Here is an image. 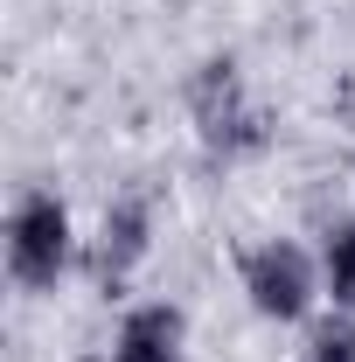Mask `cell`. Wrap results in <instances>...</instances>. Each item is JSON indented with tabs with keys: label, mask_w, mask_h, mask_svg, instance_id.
<instances>
[{
	"label": "cell",
	"mask_w": 355,
	"mask_h": 362,
	"mask_svg": "<svg viewBox=\"0 0 355 362\" xmlns=\"http://www.w3.org/2000/svg\"><path fill=\"white\" fill-rule=\"evenodd\" d=\"M188 126H195V139H202V153L223 160V168L258 160V153L272 146V119H265V105L251 98L237 56H209V63L188 77Z\"/></svg>",
	"instance_id": "1"
},
{
	"label": "cell",
	"mask_w": 355,
	"mask_h": 362,
	"mask_svg": "<svg viewBox=\"0 0 355 362\" xmlns=\"http://www.w3.org/2000/svg\"><path fill=\"white\" fill-rule=\"evenodd\" d=\"M77 265V223L56 188H21L7 209V279L21 293H56V279Z\"/></svg>",
	"instance_id": "2"
},
{
	"label": "cell",
	"mask_w": 355,
	"mask_h": 362,
	"mask_svg": "<svg viewBox=\"0 0 355 362\" xmlns=\"http://www.w3.org/2000/svg\"><path fill=\"white\" fill-rule=\"evenodd\" d=\"M237 279H244V300L258 320H313V307L327 300V279H320V251L293 244V237H265L237 258Z\"/></svg>",
	"instance_id": "3"
},
{
	"label": "cell",
	"mask_w": 355,
	"mask_h": 362,
	"mask_svg": "<svg viewBox=\"0 0 355 362\" xmlns=\"http://www.w3.org/2000/svg\"><path fill=\"white\" fill-rule=\"evenodd\" d=\"M153 230H161V209H153L146 188L112 195L105 216H98V237H91V279H98L105 293H126L133 272L153 258Z\"/></svg>",
	"instance_id": "4"
},
{
	"label": "cell",
	"mask_w": 355,
	"mask_h": 362,
	"mask_svg": "<svg viewBox=\"0 0 355 362\" xmlns=\"http://www.w3.org/2000/svg\"><path fill=\"white\" fill-rule=\"evenodd\" d=\"M112 362H188V314L175 300H139L119 320Z\"/></svg>",
	"instance_id": "5"
},
{
	"label": "cell",
	"mask_w": 355,
	"mask_h": 362,
	"mask_svg": "<svg viewBox=\"0 0 355 362\" xmlns=\"http://www.w3.org/2000/svg\"><path fill=\"white\" fill-rule=\"evenodd\" d=\"M320 279H327V307L355 314V216H342L320 237Z\"/></svg>",
	"instance_id": "6"
},
{
	"label": "cell",
	"mask_w": 355,
	"mask_h": 362,
	"mask_svg": "<svg viewBox=\"0 0 355 362\" xmlns=\"http://www.w3.org/2000/svg\"><path fill=\"white\" fill-rule=\"evenodd\" d=\"M300 362H355V314H320L307 327Z\"/></svg>",
	"instance_id": "7"
},
{
	"label": "cell",
	"mask_w": 355,
	"mask_h": 362,
	"mask_svg": "<svg viewBox=\"0 0 355 362\" xmlns=\"http://www.w3.org/2000/svg\"><path fill=\"white\" fill-rule=\"evenodd\" d=\"M77 362H112V356H77Z\"/></svg>",
	"instance_id": "8"
}]
</instances>
